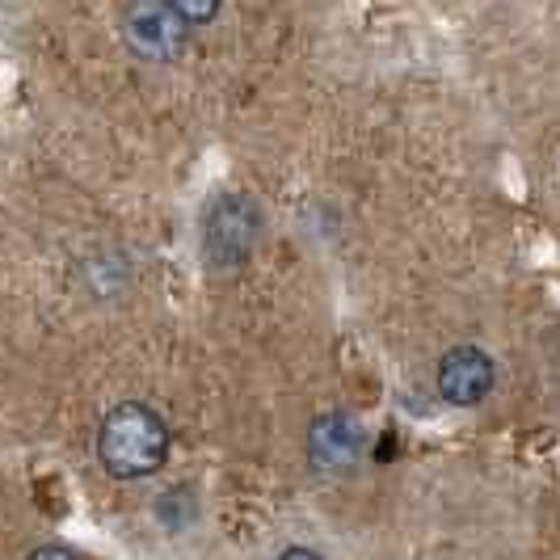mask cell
<instances>
[{
    "instance_id": "30bf717a",
    "label": "cell",
    "mask_w": 560,
    "mask_h": 560,
    "mask_svg": "<svg viewBox=\"0 0 560 560\" xmlns=\"http://www.w3.org/2000/svg\"><path fill=\"white\" fill-rule=\"evenodd\" d=\"M279 560H320V552H312V548H287Z\"/></svg>"
},
{
    "instance_id": "3957f363",
    "label": "cell",
    "mask_w": 560,
    "mask_h": 560,
    "mask_svg": "<svg viewBox=\"0 0 560 560\" xmlns=\"http://www.w3.org/2000/svg\"><path fill=\"white\" fill-rule=\"evenodd\" d=\"M122 38L148 63H168L186 51V22L165 0H131L122 9Z\"/></svg>"
},
{
    "instance_id": "277c9868",
    "label": "cell",
    "mask_w": 560,
    "mask_h": 560,
    "mask_svg": "<svg viewBox=\"0 0 560 560\" xmlns=\"http://www.w3.org/2000/svg\"><path fill=\"white\" fill-rule=\"evenodd\" d=\"M363 447H366V430L354 413H346V409H329V413H320V418L312 421L308 459H312V468H316V472H325V477H341V472H350V468L363 459Z\"/></svg>"
},
{
    "instance_id": "7a4b0ae2",
    "label": "cell",
    "mask_w": 560,
    "mask_h": 560,
    "mask_svg": "<svg viewBox=\"0 0 560 560\" xmlns=\"http://www.w3.org/2000/svg\"><path fill=\"white\" fill-rule=\"evenodd\" d=\"M261 241V207L249 195H220L202 220V257L211 270L245 266Z\"/></svg>"
},
{
    "instance_id": "9c48e42d",
    "label": "cell",
    "mask_w": 560,
    "mask_h": 560,
    "mask_svg": "<svg viewBox=\"0 0 560 560\" xmlns=\"http://www.w3.org/2000/svg\"><path fill=\"white\" fill-rule=\"evenodd\" d=\"M26 560H77L63 544H43V548H34Z\"/></svg>"
},
{
    "instance_id": "ba28073f",
    "label": "cell",
    "mask_w": 560,
    "mask_h": 560,
    "mask_svg": "<svg viewBox=\"0 0 560 560\" xmlns=\"http://www.w3.org/2000/svg\"><path fill=\"white\" fill-rule=\"evenodd\" d=\"M165 4L186 26H202V22H211L220 13V0H165Z\"/></svg>"
},
{
    "instance_id": "6da1fadb",
    "label": "cell",
    "mask_w": 560,
    "mask_h": 560,
    "mask_svg": "<svg viewBox=\"0 0 560 560\" xmlns=\"http://www.w3.org/2000/svg\"><path fill=\"white\" fill-rule=\"evenodd\" d=\"M97 459L114 480L152 477L168 459V425L156 409L122 400L97 425Z\"/></svg>"
},
{
    "instance_id": "52a82bcc",
    "label": "cell",
    "mask_w": 560,
    "mask_h": 560,
    "mask_svg": "<svg viewBox=\"0 0 560 560\" xmlns=\"http://www.w3.org/2000/svg\"><path fill=\"white\" fill-rule=\"evenodd\" d=\"M152 514H156V523L168 527V532H182V527H190L198 514V498L186 489V485H173L165 493H156V502H152Z\"/></svg>"
},
{
    "instance_id": "8992f818",
    "label": "cell",
    "mask_w": 560,
    "mask_h": 560,
    "mask_svg": "<svg viewBox=\"0 0 560 560\" xmlns=\"http://www.w3.org/2000/svg\"><path fill=\"white\" fill-rule=\"evenodd\" d=\"M127 279H131V270L118 253H93L81 261V287L93 300H114L127 287Z\"/></svg>"
},
{
    "instance_id": "5b68a950",
    "label": "cell",
    "mask_w": 560,
    "mask_h": 560,
    "mask_svg": "<svg viewBox=\"0 0 560 560\" xmlns=\"http://www.w3.org/2000/svg\"><path fill=\"white\" fill-rule=\"evenodd\" d=\"M493 380H498V366H493V359L480 346H455V350H447L443 363H439V375H434L439 396L447 405H455V409L480 405L485 396L493 393Z\"/></svg>"
}]
</instances>
